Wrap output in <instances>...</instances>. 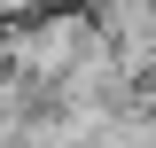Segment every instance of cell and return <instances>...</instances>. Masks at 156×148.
<instances>
[{"label":"cell","mask_w":156,"mask_h":148,"mask_svg":"<svg viewBox=\"0 0 156 148\" xmlns=\"http://www.w3.org/2000/svg\"><path fill=\"white\" fill-rule=\"evenodd\" d=\"M86 8H94L101 39L117 47V62L133 78H148V62H156V0H86Z\"/></svg>","instance_id":"cell-1"}]
</instances>
